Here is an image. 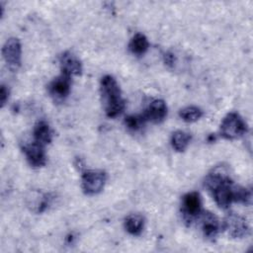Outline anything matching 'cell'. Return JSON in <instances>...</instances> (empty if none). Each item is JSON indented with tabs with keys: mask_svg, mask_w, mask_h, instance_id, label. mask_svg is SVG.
Wrapping results in <instances>:
<instances>
[{
	"mask_svg": "<svg viewBox=\"0 0 253 253\" xmlns=\"http://www.w3.org/2000/svg\"><path fill=\"white\" fill-rule=\"evenodd\" d=\"M145 118L143 117V115L140 116H128L126 118L125 120V124L126 126V127L130 130H137L139 129L145 123Z\"/></svg>",
	"mask_w": 253,
	"mask_h": 253,
	"instance_id": "cell-19",
	"label": "cell"
},
{
	"mask_svg": "<svg viewBox=\"0 0 253 253\" xmlns=\"http://www.w3.org/2000/svg\"><path fill=\"white\" fill-rule=\"evenodd\" d=\"M201 220H202V230L205 237H207L210 240H213L217 236L220 229V223L217 217L213 213L210 211H206L203 213Z\"/></svg>",
	"mask_w": 253,
	"mask_h": 253,
	"instance_id": "cell-12",
	"label": "cell"
},
{
	"mask_svg": "<svg viewBox=\"0 0 253 253\" xmlns=\"http://www.w3.org/2000/svg\"><path fill=\"white\" fill-rule=\"evenodd\" d=\"M26 158L31 166L33 167H42L46 162V156L44 151V146L36 142L35 140L31 143H27L22 147Z\"/></svg>",
	"mask_w": 253,
	"mask_h": 253,
	"instance_id": "cell-9",
	"label": "cell"
},
{
	"mask_svg": "<svg viewBox=\"0 0 253 253\" xmlns=\"http://www.w3.org/2000/svg\"><path fill=\"white\" fill-rule=\"evenodd\" d=\"M61 73L68 76H78L82 73V64L79 58L70 51H64L59 56Z\"/></svg>",
	"mask_w": 253,
	"mask_h": 253,
	"instance_id": "cell-10",
	"label": "cell"
},
{
	"mask_svg": "<svg viewBox=\"0 0 253 253\" xmlns=\"http://www.w3.org/2000/svg\"><path fill=\"white\" fill-rule=\"evenodd\" d=\"M205 185L211 192L216 205L221 209H227L233 202L244 205L251 203V192L235 185L222 171L214 170L210 173L206 178Z\"/></svg>",
	"mask_w": 253,
	"mask_h": 253,
	"instance_id": "cell-1",
	"label": "cell"
},
{
	"mask_svg": "<svg viewBox=\"0 0 253 253\" xmlns=\"http://www.w3.org/2000/svg\"><path fill=\"white\" fill-rule=\"evenodd\" d=\"M9 98V91L6 88V86L1 85V89H0V102H1V107H4V105L6 104L7 100Z\"/></svg>",
	"mask_w": 253,
	"mask_h": 253,
	"instance_id": "cell-20",
	"label": "cell"
},
{
	"mask_svg": "<svg viewBox=\"0 0 253 253\" xmlns=\"http://www.w3.org/2000/svg\"><path fill=\"white\" fill-rule=\"evenodd\" d=\"M100 92L106 115L109 118H116L121 115L125 110L126 103L117 80L111 75H105L101 79Z\"/></svg>",
	"mask_w": 253,
	"mask_h": 253,
	"instance_id": "cell-2",
	"label": "cell"
},
{
	"mask_svg": "<svg viewBox=\"0 0 253 253\" xmlns=\"http://www.w3.org/2000/svg\"><path fill=\"white\" fill-rule=\"evenodd\" d=\"M28 206L32 211L41 213L43 212L50 205L51 198L48 194H42L40 192H33L31 197H28Z\"/></svg>",
	"mask_w": 253,
	"mask_h": 253,
	"instance_id": "cell-14",
	"label": "cell"
},
{
	"mask_svg": "<svg viewBox=\"0 0 253 253\" xmlns=\"http://www.w3.org/2000/svg\"><path fill=\"white\" fill-rule=\"evenodd\" d=\"M149 47V42H148V40L146 39V37L142 34H135L129 43H128V48L130 50L131 53L135 54V55H142L144 54L147 49Z\"/></svg>",
	"mask_w": 253,
	"mask_h": 253,
	"instance_id": "cell-16",
	"label": "cell"
},
{
	"mask_svg": "<svg viewBox=\"0 0 253 253\" xmlns=\"http://www.w3.org/2000/svg\"><path fill=\"white\" fill-rule=\"evenodd\" d=\"M71 79L70 76L61 73L54 78L48 85V93L55 102H62L70 93Z\"/></svg>",
	"mask_w": 253,
	"mask_h": 253,
	"instance_id": "cell-8",
	"label": "cell"
},
{
	"mask_svg": "<svg viewBox=\"0 0 253 253\" xmlns=\"http://www.w3.org/2000/svg\"><path fill=\"white\" fill-rule=\"evenodd\" d=\"M181 211L184 215V219L188 222L193 221L202 212V201L198 192H190L186 194L182 199Z\"/></svg>",
	"mask_w": 253,
	"mask_h": 253,
	"instance_id": "cell-7",
	"label": "cell"
},
{
	"mask_svg": "<svg viewBox=\"0 0 253 253\" xmlns=\"http://www.w3.org/2000/svg\"><path fill=\"white\" fill-rule=\"evenodd\" d=\"M174 55L171 52H167L164 55V62L168 65V66H172L174 64Z\"/></svg>",
	"mask_w": 253,
	"mask_h": 253,
	"instance_id": "cell-21",
	"label": "cell"
},
{
	"mask_svg": "<svg viewBox=\"0 0 253 253\" xmlns=\"http://www.w3.org/2000/svg\"><path fill=\"white\" fill-rule=\"evenodd\" d=\"M2 55L5 62L11 70H18L21 66L22 58V46L19 39H8L2 47Z\"/></svg>",
	"mask_w": 253,
	"mask_h": 253,
	"instance_id": "cell-6",
	"label": "cell"
},
{
	"mask_svg": "<svg viewBox=\"0 0 253 253\" xmlns=\"http://www.w3.org/2000/svg\"><path fill=\"white\" fill-rule=\"evenodd\" d=\"M107 181V175L102 170H87L82 175V190L86 195L100 193Z\"/></svg>",
	"mask_w": 253,
	"mask_h": 253,
	"instance_id": "cell-4",
	"label": "cell"
},
{
	"mask_svg": "<svg viewBox=\"0 0 253 253\" xmlns=\"http://www.w3.org/2000/svg\"><path fill=\"white\" fill-rule=\"evenodd\" d=\"M190 140H191V135L183 130H177L173 132L171 136L172 147L178 152L185 151V149L188 147L190 143Z\"/></svg>",
	"mask_w": 253,
	"mask_h": 253,
	"instance_id": "cell-17",
	"label": "cell"
},
{
	"mask_svg": "<svg viewBox=\"0 0 253 253\" xmlns=\"http://www.w3.org/2000/svg\"><path fill=\"white\" fill-rule=\"evenodd\" d=\"M33 134H34L35 141L43 146L51 142V139H52L51 129L48 124L43 120H41L36 123L34 126Z\"/></svg>",
	"mask_w": 253,
	"mask_h": 253,
	"instance_id": "cell-13",
	"label": "cell"
},
{
	"mask_svg": "<svg viewBox=\"0 0 253 253\" xmlns=\"http://www.w3.org/2000/svg\"><path fill=\"white\" fill-rule=\"evenodd\" d=\"M144 226V218L141 214L132 213L125 219V228L131 235H139Z\"/></svg>",
	"mask_w": 253,
	"mask_h": 253,
	"instance_id": "cell-15",
	"label": "cell"
},
{
	"mask_svg": "<svg viewBox=\"0 0 253 253\" xmlns=\"http://www.w3.org/2000/svg\"><path fill=\"white\" fill-rule=\"evenodd\" d=\"M248 130L247 124L239 114L228 113L220 124V134L225 139H235L242 136Z\"/></svg>",
	"mask_w": 253,
	"mask_h": 253,
	"instance_id": "cell-3",
	"label": "cell"
},
{
	"mask_svg": "<svg viewBox=\"0 0 253 253\" xmlns=\"http://www.w3.org/2000/svg\"><path fill=\"white\" fill-rule=\"evenodd\" d=\"M180 118L187 123H194L202 118L203 111L196 106H189L179 112Z\"/></svg>",
	"mask_w": 253,
	"mask_h": 253,
	"instance_id": "cell-18",
	"label": "cell"
},
{
	"mask_svg": "<svg viewBox=\"0 0 253 253\" xmlns=\"http://www.w3.org/2000/svg\"><path fill=\"white\" fill-rule=\"evenodd\" d=\"M167 116V106L165 102L161 99L153 100L148 108L143 113V117L146 121H151L153 123H161L165 120Z\"/></svg>",
	"mask_w": 253,
	"mask_h": 253,
	"instance_id": "cell-11",
	"label": "cell"
},
{
	"mask_svg": "<svg viewBox=\"0 0 253 253\" xmlns=\"http://www.w3.org/2000/svg\"><path fill=\"white\" fill-rule=\"evenodd\" d=\"M222 227L233 238H243L249 233V225L246 219L234 212H230L224 217Z\"/></svg>",
	"mask_w": 253,
	"mask_h": 253,
	"instance_id": "cell-5",
	"label": "cell"
}]
</instances>
